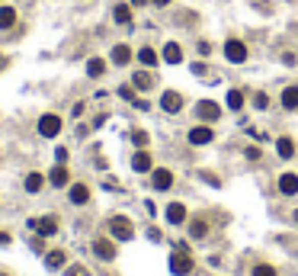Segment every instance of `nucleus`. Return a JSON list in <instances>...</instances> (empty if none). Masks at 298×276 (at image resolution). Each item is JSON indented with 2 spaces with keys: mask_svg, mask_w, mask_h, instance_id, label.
I'll list each match as a JSON object with an SVG mask.
<instances>
[{
  "mask_svg": "<svg viewBox=\"0 0 298 276\" xmlns=\"http://www.w3.org/2000/svg\"><path fill=\"white\" fill-rule=\"evenodd\" d=\"M132 171L135 174H148L151 171V154L148 151H138L135 158H132Z\"/></svg>",
  "mask_w": 298,
  "mask_h": 276,
  "instance_id": "2eb2a0df",
  "label": "nucleus"
},
{
  "mask_svg": "<svg viewBox=\"0 0 298 276\" xmlns=\"http://www.w3.org/2000/svg\"><path fill=\"white\" fill-rule=\"evenodd\" d=\"M196 116L205 119V122H215V119H221V106L212 103V100H199L196 103Z\"/></svg>",
  "mask_w": 298,
  "mask_h": 276,
  "instance_id": "39448f33",
  "label": "nucleus"
},
{
  "mask_svg": "<svg viewBox=\"0 0 298 276\" xmlns=\"http://www.w3.org/2000/svg\"><path fill=\"white\" fill-rule=\"evenodd\" d=\"M205 231H209V225L202 219H196L193 225H189V235H193V238H205Z\"/></svg>",
  "mask_w": 298,
  "mask_h": 276,
  "instance_id": "bb28decb",
  "label": "nucleus"
},
{
  "mask_svg": "<svg viewBox=\"0 0 298 276\" xmlns=\"http://www.w3.org/2000/svg\"><path fill=\"white\" fill-rule=\"evenodd\" d=\"M167 222L170 225H183L186 222V206L183 202H170V206H167Z\"/></svg>",
  "mask_w": 298,
  "mask_h": 276,
  "instance_id": "ddd939ff",
  "label": "nucleus"
},
{
  "mask_svg": "<svg viewBox=\"0 0 298 276\" xmlns=\"http://www.w3.org/2000/svg\"><path fill=\"white\" fill-rule=\"evenodd\" d=\"M244 106V90H228V110H241Z\"/></svg>",
  "mask_w": 298,
  "mask_h": 276,
  "instance_id": "a878e982",
  "label": "nucleus"
},
{
  "mask_svg": "<svg viewBox=\"0 0 298 276\" xmlns=\"http://www.w3.org/2000/svg\"><path fill=\"white\" fill-rule=\"evenodd\" d=\"M224 58H228L231 65H244V61H247V42L228 39V42H224Z\"/></svg>",
  "mask_w": 298,
  "mask_h": 276,
  "instance_id": "f257e3e1",
  "label": "nucleus"
},
{
  "mask_svg": "<svg viewBox=\"0 0 298 276\" xmlns=\"http://www.w3.org/2000/svg\"><path fill=\"white\" fill-rule=\"evenodd\" d=\"M55 158H58V164H64V161H67V148H58Z\"/></svg>",
  "mask_w": 298,
  "mask_h": 276,
  "instance_id": "72a5a7b5",
  "label": "nucleus"
},
{
  "mask_svg": "<svg viewBox=\"0 0 298 276\" xmlns=\"http://www.w3.org/2000/svg\"><path fill=\"white\" fill-rule=\"evenodd\" d=\"M250 276H279V273L272 270L269 263H260V267H254V273H250Z\"/></svg>",
  "mask_w": 298,
  "mask_h": 276,
  "instance_id": "c85d7f7f",
  "label": "nucleus"
},
{
  "mask_svg": "<svg viewBox=\"0 0 298 276\" xmlns=\"http://www.w3.org/2000/svg\"><path fill=\"white\" fill-rule=\"evenodd\" d=\"M212 138H215V132H212L209 125H193L189 129V141H193V145H209Z\"/></svg>",
  "mask_w": 298,
  "mask_h": 276,
  "instance_id": "6e6552de",
  "label": "nucleus"
},
{
  "mask_svg": "<svg viewBox=\"0 0 298 276\" xmlns=\"http://www.w3.org/2000/svg\"><path fill=\"white\" fill-rule=\"evenodd\" d=\"M295 222H298V212H295Z\"/></svg>",
  "mask_w": 298,
  "mask_h": 276,
  "instance_id": "58836bf2",
  "label": "nucleus"
},
{
  "mask_svg": "<svg viewBox=\"0 0 298 276\" xmlns=\"http://www.w3.org/2000/svg\"><path fill=\"white\" fill-rule=\"evenodd\" d=\"M193 270V257H189V250H173L170 254V273L173 276H186Z\"/></svg>",
  "mask_w": 298,
  "mask_h": 276,
  "instance_id": "f03ea898",
  "label": "nucleus"
},
{
  "mask_svg": "<svg viewBox=\"0 0 298 276\" xmlns=\"http://www.w3.org/2000/svg\"><path fill=\"white\" fill-rule=\"evenodd\" d=\"M42 186H45V177L42 174H29L26 177V193H39Z\"/></svg>",
  "mask_w": 298,
  "mask_h": 276,
  "instance_id": "5701e85b",
  "label": "nucleus"
},
{
  "mask_svg": "<svg viewBox=\"0 0 298 276\" xmlns=\"http://www.w3.org/2000/svg\"><path fill=\"white\" fill-rule=\"evenodd\" d=\"M138 61L145 65V68H154V65H157V55H154V49H148V45H145V49L138 52Z\"/></svg>",
  "mask_w": 298,
  "mask_h": 276,
  "instance_id": "393cba45",
  "label": "nucleus"
},
{
  "mask_svg": "<svg viewBox=\"0 0 298 276\" xmlns=\"http://www.w3.org/2000/svg\"><path fill=\"white\" fill-rule=\"evenodd\" d=\"M67 180H71L67 167H64V164H55V167H52V174H49V183L61 189V186H67Z\"/></svg>",
  "mask_w": 298,
  "mask_h": 276,
  "instance_id": "9b49d317",
  "label": "nucleus"
},
{
  "mask_svg": "<svg viewBox=\"0 0 298 276\" xmlns=\"http://www.w3.org/2000/svg\"><path fill=\"white\" fill-rule=\"evenodd\" d=\"M13 26H16V10L0 7V29H13Z\"/></svg>",
  "mask_w": 298,
  "mask_h": 276,
  "instance_id": "a211bd4d",
  "label": "nucleus"
},
{
  "mask_svg": "<svg viewBox=\"0 0 298 276\" xmlns=\"http://www.w3.org/2000/svg\"><path fill=\"white\" fill-rule=\"evenodd\" d=\"M132 103H135V110H145V113H148V100H138V97H135Z\"/></svg>",
  "mask_w": 298,
  "mask_h": 276,
  "instance_id": "f704fd0d",
  "label": "nucleus"
},
{
  "mask_svg": "<svg viewBox=\"0 0 298 276\" xmlns=\"http://www.w3.org/2000/svg\"><path fill=\"white\" fill-rule=\"evenodd\" d=\"M112 16H116V23L128 26V23H132V7H128V4H116L112 7Z\"/></svg>",
  "mask_w": 298,
  "mask_h": 276,
  "instance_id": "dca6fc26",
  "label": "nucleus"
},
{
  "mask_svg": "<svg viewBox=\"0 0 298 276\" xmlns=\"http://www.w3.org/2000/svg\"><path fill=\"white\" fill-rule=\"evenodd\" d=\"M87 199H90V189L83 186V183H74V186H71V202H74V206H83Z\"/></svg>",
  "mask_w": 298,
  "mask_h": 276,
  "instance_id": "f3484780",
  "label": "nucleus"
},
{
  "mask_svg": "<svg viewBox=\"0 0 298 276\" xmlns=\"http://www.w3.org/2000/svg\"><path fill=\"white\" fill-rule=\"evenodd\" d=\"M0 244H10V235L7 231H0Z\"/></svg>",
  "mask_w": 298,
  "mask_h": 276,
  "instance_id": "c9c22d12",
  "label": "nucleus"
},
{
  "mask_svg": "<svg viewBox=\"0 0 298 276\" xmlns=\"http://www.w3.org/2000/svg\"><path fill=\"white\" fill-rule=\"evenodd\" d=\"M103 71H106V61H103V58H90V61H87V74H90V77H103Z\"/></svg>",
  "mask_w": 298,
  "mask_h": 276,
  "instance_id": "b1692460",
  "label": "nucleus"
},
{
  "mask_svg": "<svg viewBox=\"0 0 298 276\" xmlns=\"http://www.w3.org/2000/svg\"><path fill=\"white\" fill-rule=\"evenodd\" d=\"M135 87L138 90H148L151 87V74H148V71H138V74H135Z\"/></svg>",
  "mask_w": 298,
  "mask_h": 276,
  "instance_id": "cd10ccee",
  "label": "nucleus"
},
{
  "mask_svg": "<svg viewBox=\"0 0 298 276\" xmlns=\"http://www.w3.org/2000/svg\"><path fill=\"white\" fill-rule=\"evenodd\" d=\"M164 61L167 65H180L183 61V52H180V45H176V42H167L164 45Z\"/></svg>",
  "mask_w": 298,
  "mask_h": 276,
  "instance_id": "4468645a",
  "label": "nucleus"
},
{
  "mask_svg": "<svg viewBox=\"0 0 298 276\" xmlns=\"http://www.w3.org/2000/svg\"><path fill=\"white\" fill-rule=\"evenodd\" d=\"M154 4H157V7H167V4H170V0H154Z\"/></svg>",
  "mask_w": 298,
  "mask_h": 276,
  "instance_id": "4c0bfd02",
  "label": "nucleus"
},
{
  "mask_svg": "<svg viewBox=\"0 0 298 276\" xmlns=\"http://www.w3.org/2000/svg\"><path fill=\"white\" fill-rule=\"evenodd\" d=\"M279 193L282 196H295L298 193V174H282L279 177Z\"/></svg>",
  "mask_w": 298,
  "mask_h": 276,
  "instance_id": "f8f14e48",
  "label": "nucleus"
},
{
  "mask_svg": "<svg viewBox=\"0 0 298 276\" xmlns=\"http://www.w3.org/2000/svg\"><path fill=\"white\" fill-rule=\"evenodd\" d=\"M64 260H67V257H64V250H52V254L45 257V263H49V270H61V267H64Z\"/></svg>",
  "mask_w": 298,
  "mask_h": 276,
  "instance_id": "4be33fe9",
  "label": "nucleus"
},
{
  "mask_svg": "<svg viewBox=\"0 0 298 276\" xmlns=\"http://www.w3.org/2000/svg\"><path fill=\"white\" fill-rule=\"evenodd\" d=\"M151 183H154V189H170L173 186V174L167 171V167H157V171H154V177H151Z\"/></svg>",
  "mask_w": 298,
  "mask_h": 276,
  "instance_id": "1a4fd4ad",
  "label": "nucleus"
},
{
  "mask_svg": "<svg viewBox=\"0 0 298 276\" xmlns=\"http://www.w3.org/2000/svg\"><path fill=\"white\" fill-rule=\"evenodd\" d=\"M161 110H164V113H180V110H183V97H180L176 90H167L164 97H161Z\"/></svg>",
  "mask_w": 298,
  "mask_h": 276,
  "instance_id": "0eeeda50",
  "label": "nucleus"
},
{
  "mask_svg": "<svg viewBox=\"0 0 298 276\" xmlns=\"http://www.w3.org/2000/svg\"><path fill=\"white\" fill-rule=\"evenodd\" d=\"M109 235L116 238V241H132L135 228H132V222H128L125 215H119V219H112V222H109Z\"/></svg>",
  "mask_w": 298,
  "mask_h": 276,
  "instance_id": "7ed1b4c3",
  "label": "nucleus"
},
{
  "mask_svg": "<svg viewBox=\"0 0 298 276\" xmlns=\"http://www.w3.org/2000/svg\"><path fill=\"white\" fill-rule=\"evenodd\" d=\"M29 228H32V231H39V235H55L58 231V222L52 219V215H45V219H32Z\"/></svg>",
  "mask_w": 298,
  "mask_h": 276,
  "instance_id": "9d476101",
  "label": "nucleus"
},
{
  "mask_svg": "<svg viewBox=\"0 0 298 276\" xmlns=\"http://www.w3.org/2000/svg\"><path fill=\"white\" fill-rule=\"evenodd\" d=\"M145 4H151V0H132V7H145Z\"/></svg>",
  "mask_w": 298,
  "mask_h": 276,
  "instance_id": "e433bc0d",
  "label": "nucleus"
},
{
  "mask_svg": "<svg viewBox=\"0 0 298 276\" xmlns=\"http://www.w3.org/2000/svg\"><path fill=\"white\" fill-rule=\"evenodd\" d=\"M282 110H298V87L282 90Z\"/></svg>",
  "mask_w": 298,
  "mask_h": 276,
  "instance_id": "6ab92c4d",
  "label": "nucleus"
},
{
  "mask_svg": "<svg viewBox=\"0 0 298 276\" xmlns=\"http://www.w3.org/2000/svg\"><path fill=\"white\" fill-rule=\"evenodd\" d=\"M58 132H61V116L49 113V116L39 119V135L42 138H58Z\"/></svg>",
  "mask_w": 298,
  "mask_h": 276,
  "instance_id": "20e7f679",
  "label": "nucleus"
},
{
  "mask_svg": "<svg viewBox=\"0 0 298 276\" xmlns=\"http://www.w3.org/2000/svg\"><path fill=\"white\" fill-rule=\"evenodd\" d=\"M119 97H122V100H128V103H132V100H135V87H119Z\"/></svg>",
  "mask_w": 298,
  "mask_h": 276,
  "instance_id": "473e14b6",
  "label": "nucleus"
},
{
  "mask_svg": "<svg viewBox=\"0 0 298 276\" xmlns=\"http://www.w3.org/2000/svg\"><path fill=\"white\" fill-rule=\"evenodd\" d=\"M254 106H257V110H266V106H269V97H266V93H257V97H254Z\"/></svg>",
  "mask_w": 298,
  "mask_h": 276,
  "instance_id": "2f4dec72",
  "label": "nucleus"
},
{
  "mask_svg": "<svg viewBox=\"0 0 298 276\" xmlns=\"http://www.w3.org/2000/svg\"><path fill=\"white\" fill-rule=\"evenodd\" d=\"M112 61H116V65H128V61H132V49L119 42L116 49H112Z\"/></svg>",
  "mask_w": 298,
  "mask_h": 276,
  "instance_id": "aec40b11",
  "label": "nucleus"
},
{
  "mask_svg": "<svg viewBox=\"0 0 298 276\" xmlns=\"http://www.w3.org/2000/svg\"><path fill=\"white\" fill-rule=\"evenodd\" d=\"M132 141H135L138 148H145V145H148V132H141V129H138V132H132Z\"/></svg>",
  "mask_w": 298,
  "mask_h": 276,
  "instance_id": "c756f323",
  "label": "nucleus"
},
{
  "mask_svg": "<svg viewBox=\"0 0 298 276\" xmlns=\"http://www.w3.org/2000/svg\"><path fill=\"white\" fill-rule=\"evenodd\" d=\"M93 254H97L100 260H116V244L109 241V238H97V241H93Z\"/></svg>",
  "mask_w": 298,
  "mask_h": 276,
  "instance_id": "423d86ee",
  "label": "nucleus"
},
{
  "mask_svg": "<svg viewBox=\"0 0 298 276\" xmlns=\"http://www.w3.org/2000/svg\"><path fill=\"white\" fill-rule=\"evenodd\" d=\"M67 276H90V270L80 267V263H74V267H67Z\"/></svg>",
  "mask_w": 298,
  "mask_h": 276,
  "instance_id": "7c9ffc66",
  "label": "nucleus"
},
{
  "mask_svg": "<svg viewBox=\"0 0 298 276\" xmlns=\"http://www.w3.org/2000/svg\"><path fill=\"white\" fill-rule=\"evenodd\" d=\"M276 151H279V158H285V161H289V158H292V154H295V141L282 135V138L276 141Z\"/></svg>",
  "mask_w": 298,
  "mask_h": 276,
  "instance_id": "412c9836",
  "label": "nucleus"
}]
</instances>
